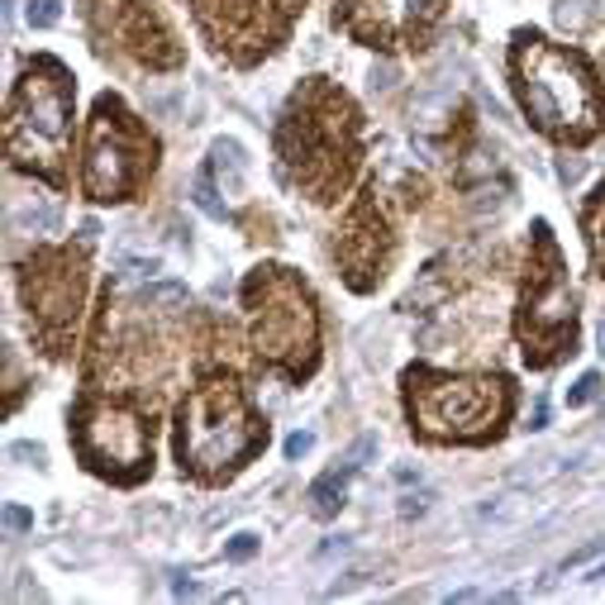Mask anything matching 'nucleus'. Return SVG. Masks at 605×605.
I'll list each match as a JSON object with an SVG mask.
<instances>
[{
    "instance_id": "28",
    "label": "nucleus",
    "mask_w": 605,
    "mask_h": 605,
    "mask_svg": "<svg viewBox=\"0 0 605 605\" xmlns=\"http://www.w3.org/2000/svg\"><path fill=\"white\" fill-rule=\"evenodd\" d=\"M348 549H353V538H344V534H339V538H329V544L320 549V558H333V553H348Z\"/></svg>"
},
{
    "instance_id": "22",
    "label": "nucleus",
    "mask_w": 605,
    "mask_h": 605,
    "mask_svg": "<svg viewBox=\"0 0 605 605\" xmlns=\"http://www.w3.org/2000/svg\"><path fill=\"white\" fill-rule=\"evenodd\" d=\"M429 506H434V491H415L401 500V519H420V515H429Z\"/></svg>"
},
{
    "instance_id": "12",
    "label": "nucleus",
    "mask_w": 605,
    "mask_h": 605,
    "mask_svg": "<svg viewBox=\"0 0 605 605\" xmlns=\"http://www.w3.org/2000/svg\"><path fill=\"white\" fill-rule=\"evenodd\" d=\"M525 510H529V496L500 491V496H487L482 506H477V519H487V525H515V519H525Z\"/></svg>"
},
{
    "instance_id": "33",
    "label": "nucleus",
    "mask_w": 605,
    "mask_h": 605,
    "mask_svg": "<svg viewBox=\"0 0 605 605\" xmlns=\"http://www.w3.org/2000/svg\"><path fill=\"white\" fill-rule=\"evenodd\" d=\"M596 248H600V262H605V224H600V234H596Z\"/></svg>"
},
{
    "instance_id": "17",
    "label": "nucleus",
    "mask_w": 605,
    "mask_h": 605,
    "mask_svg": "<svg viewBox=\"0 0 605 605\" xmlns=\"http://www.w3.org/2000/svg\"><path fill=\"white\" fill-rule=\"evenodd\" d=\"M186 305V286L181 282H153V286H143V305Z\"/></svg>"
},
{
    "instance_id": "1",
    "label": "nucleus",
    "mask_w": 605,
    "mask_h": 605,
    "mask_svg": "<svg viewBox=\"0 0 605 605\" xmlns=\"http://www.w3.org/2000/svg\"><path fill=\"white\" fill-rule=\"evenodd\" d=\"M515 72H519V91H525V106L534 110V119L553 134H591L596 129V115H600V100L587 67L562 53L544 38H519V53H515Z\"/></svg>"
},
{
    "instance_id": "21",
    "label": "nucleus",
    "mask_w": 605,
    "mask_h": 605,
    "mask_svg": "<svg viewBox=\"0 0 605 605\" xmlns=\"http://www.w3.org/2000/svg\"><path fill=\"white\" fill-rule=\"evenodd\" d=\"M253 553H258V534H234V538L224 544V558H229V562H248Z\"/></svg>"
},
{
    "instance_id": "3",
    "label": "nucleus",
    "mask_w": 605,
    "mask_h": 605,
    "mask_svg": "<svg viewBox=\"0 0 605 605\" xmlns=\"http://www.w3.org/2000/svg\"><path fill=\"white\" fill-rule=\"evenodd\" d=\"M253 444H258V425H253V415H248L243 395L229 382H210V386L186 395L181 434H177L186 467H196V472L234 467Z\"/></svg>"
},
{
    "instance_id": "8",
    "label": "nucleus",
    "mask_w": 605,
    "mask_h": 605,
    "mask_svg": "<svg viewBox=\"0 0 605 605\" xmlns=\"http://www.w3.org/2000/svg\"><path fill=\"white\" fill-rule=\"evenodd\" d=\"M81 453L91 467H106L129 477L153 457V434L143 425V415L124 410V405H96L81 425Z\"/></svg>"
},
{
    "instance_id": "19",
    "label": "nucleus",
    "mask_w": 605,
    "mask_h": 605,
    "mask_svg": "<svg viewBox=\"0 0 605 605\" xmlns=\"http://www.w3.org/2000/svg\"><path fill=\"white\" fill-rule=\"evenodd\" d=\"M596 395H600V377H596V372H587V377H577V386L568 391V405H572V410H577V405H591Z\"/></svg>"
},
{
    "instance_id": "31",
    "label": "nucleus",
    "mask_w": 605,
    "mask_h": 605,
    "mask_svg": "<svg viewBox=\"0 0 605 605\" xmlns=\"http://www.w3.org/2000/svg\"><path fill=\"white\" fill-rule=\"evenodd\" d=\"M596 344H600V353H605V315H600V324H596Z\"/></svg>"
},
{
    "instance_id": "13",
    "label": "nucleus",
    "mask_w": 605,
    "mask_h": 605,
    "mask_svg": "<svg viewBox=\"0 0 605 605\" xmlns=\"http://www.w3.org/2000/svg\"><path fill=\"white\" fill-rule=\"evenodd\" d=\"M215 172L229 177V191H239V186H243V149H239L234 138H220L215 143Z\"/></svg>"
},
{
    "instance_id": "10",
    "label": "nucleus",
    "mask_w": 605,
    "mask_h": 605,
    "mask_svg": "<svg viewBox=\"0 0 605 605\" xmlns=\"http://www.w3.org/2000/svg\"><path fill=\"white\" fill-rule=\"evenodd\" d=\"M562 329H572V291L562 282L553 248H549V272L525 296V344L529 339H558Z\"/></svg>"
},
{
    "instance_id": "6",
    "label": "nucleus",
    "mask_w": 605,
    "mask_h": 605,
    "mask_svg": "<svg viewBox=\"0 0 605 605\" xmlns=\"http://www.w3.org/2000/svg\"><path fill=\"white\" fill-rule=\"evenodd\" d=\"M153 167V149H143L138 134L115 100H100L91 134H87V196L91 200H124L138 186V177Z\"/></svg>"
},
{
    "instance_id": "29",
    "label": "nucleus",
    "mask_w": 605,
    "mask_h": 605,
    "mask_svg": "<svg viewBox=\"0 0 605 605\" xmlns=\"http://www.w3.org/2000/svg\"><path fill=\"white\" fill-rule=\"evenodd\" d=\"M544 425H549V405L538 401V405H534V415H529V429H544Z\"/></svg>"
},
{
    "instance_id": "15",
    "label": "nucleus",
    "mask_w": 605,
    "mask_h": 605,
    "mask_svg": "<svg viewBox=\"0 0 605 605\" xmlns=\"http://www.w3.org/2000/svg\"><path fill=\"white\" fill-rule=\"evenodd\" d=\"M53 224H57V210H48V205H38V210H34V205H29V210H10V229H15V234H25V229H29V234H48Z\"/></svg>"
},
{
    "instance_id": "9",
    "label": "nucleus",
    "mask_w": 605,
    "mask_h": 605,
    "mask_svg": "<svg viewBox=\"0 0 605 605\" xmlns=\"http://www.w3.org/2000/svg\"><path fill=\"white\" fill-rule=\"evenodd\" d=\"M439 5L444 0H353V15H348V25L367 34V38H405L415 29H425L439 19Z\"/></svg>"
},
{
    "instance_id": "5",
    "label": "nucleus",
    "mask_w": 605,
    "mask_h": 605,
    "mask_svg": "<svg viewBox=\"0 0 605 605\" xmlns=\"http://www.w3.org/2000/svg\"><path fill=\"white\" fill-rule=\"evenodd\" d=\"M248 310H253V344L272 363H310L315 358V310L310 296L282 272L258 277L248 291Z\"/></svg>"
},
{
    "instance_id": "20",
    "label": "nucleus",
    "mask_w": 605,
    "mask_h": 605,
    "mask_svg": "<svg viewBox=\"0 0 605 605\" xmlns=\"http://www.w3.org/2000/svg\"><path fill=\"white\" fill-rule=\"evenodd\" d=\"M158 272V258H119V277L129 282H149Z\"/></svg>"
},
{
    "instance_id": "25",
    "label": "nucleus",
    "mask_w": 605,
    "mask_h": 605,
    "mask_svg": "<svg viewBox=\"0 0 605 605\" xmlns=\"http://www.w3.org/2000/svg\"><path fill=\"white\" fill-rule=\"evenodd\" d=\"M310 448H315V434H291L286 439V457H305Z\"/></svg>"
},
{
    "instance_id": "26",
    "label": "nucleus",
    "mask_w": 605,
    "mask_h": 605,
    "mask_svg": "<svg viewBox=\"0 0 605 605\" xmlns=\"http://www.w3.org/2000/svg\"><path fill=\"white\" fill-rule=\"evenodd\" d=\"M395 87V67H372V91H391Z\"/></svg>"
},
{
    "instance_id": "14",
    "label": "nucleus",
    "mask_w": 605,
    "mask_h": 605,
    "mask_svg": "<svg viewBox=\"0 0 605 605\" xmlns=\"http://www.w3.org/2000/svg\"><path fill=\"white\" fill-rule=\"evenodd\" d=\"M596 19H600L596 0H558V25H562V29L581 34V29H591Z\"/></svg>"
},
{
    "instance_id": "4",
    "label": "nucleus",
    "mask_w": 605,
    "mask_h": 605,
    "mask_svg": "<svg viewBox=\"0 0 605 605\" xmlns=\"http://www.w3.org/2000/svg\"><path fill=\"white\" fill-rule=\"evenodd\" d=\"M510 410V391L500 377H439V382H410V415L429 434L477 439L496 429Z\"/></svg>"
},
{
    "instance_id": "11",
    "label": "nucleus",
    "mask_w": 605,
    "mask_h": 605,
    "mask_svg": "<svg viewBox=\"0 0 605 605\" xmlns=\"http://www.w3.org/2000/svg\"><path fill=\"white\" fill-rule=\"evenodd\" d=\"M372 453H377V439H372V434H363V439L339 457V467H329L320 482H310V491H305L310 515H315V519H333V515H339V510H344V500H348V482L367 467V457H372Z\"/></svg>"
},
{
    "instance_id": "7",
    "label": "nucleus",
    "mask_w": 605,
    "mask_h": 605,
    "mask_svg": "<svg viewBox=\"0 0 605 605\" xmlns=\"http://www.w3.org/2000/svg\"><path fill=\"white\" fill-rule=\"evenodd\" d=\"M81 291H87V277H81V262L72 258H38L29 262L25 277V301L29 315L38 320V333L53 344V353L67 348V333L81 315Z\"/></svg>"
},
{
    "instance_id": "16",
    "label": "nucleus",
    "mask_w": 605,
    "mask_h": 605,
    "mask_svg": "<svg viewBox=\"0 0 605 605\" xmlns=\"http://www.w3.org/2000/svg\"><path fill=\"white\" fill-rule=\"evenodd\" d=\"M191 200H196V205H200V210L210 215V220H220V215H224V205H220V196H215V181H210V172H196V177H191Z\"/></svg>"
},
{
    "instance_id": "2",
    "label": "nucleus",
    "mask_w": 605,
    "mask_h": 605,
    "mask_svg": "<svg viewBox=\"0 0 605 605\" xmlns=\"http://www.w3.org/2000/svg\"><path fill=\"white\" fill-rule=\"evenodd\" d=\"M72 138V87L57 62H34L10 100V153L25 167L57 172Z\"/></svg>"
},
{
    "instance_id": "24",
    "label": "nucleus",
    "mask_w": 605,
    "mask_h": 605,
    "mask_svg": "<svg viewBox=\"0 0 605 605\" xmlns=\"http://www.w3.org/2000/svg\"><path fill=\"white\" fill-rule=\"evenodd\" d=\"M5 529H34V515L25 510V506H5Z\"/></svg>"
},
{
    "instance_id": "27",
    "label": "nucleus",
    "mask_w": 605,
    "mask_h": 605,
    "mask_svg": "<svg viewBox=\"0 0 605 605\" xmlns=\"http://www.w3.org/2000/svg\"><path fill=\"white\" fill-rule=\"evenodd\" d=\"M10 457H34V463H44V448L38 444H10Z\"/></svg>"
},
{
    "instance_id": "32",
    "label": "nucleus",
    "mask_w": 605,
    "mask_h": 605,
    "mask_svg": "<svg viewBox=\"0 0 605 605\" xmlns=\"http://www.w3.org/2000/svg\"><path fill=\"white\" fill-rule=\"evenodd\" d=\"M587 581H591V587H596V581H605V568H591V572H587Z\"/></svg>"
},
{
    "instance_id": "18",
    "label": "nucleus",
    "mask_w": 605,
    "mask_h": 605,
    "mask_svg": "<svg viewBox=\"0 0 605 605\" xmlns=\"http://www.w3.org/2000/svg\"><path fill=\"white\" fill-rule=\"evenodd\" d=\"M62 19V0H29V25L34 29H53Z\"/></svg>"
},
{
    "instance_id": "23",
    "label": "nucleus",
    "mask_w": 605,
    "mask_h": 605,
    "mask_svg": "<svg viewBox=\"0 0 605 605\" xmlns=\"http://www.w3.org/2000/svg\"><path fill=\"white\" fill-rule=\"evenodd\" d=\"M596 553H605V538H596V544H587V549H577V553H568L562 558V572H577L581 562H591Z\"/></svg>"
},
{
    "instance_id": "30",
    "label": "nucleus",
    "mask_w": 605,
    "mask_h": 605,
    "mask_svg": "<svg viewBox=\"0 0 605 605\" xmlns=\"http://www.w3.org/2000/svg\"><path fill=\"white\" fill-rule=\"evenodd\" d=\"M482 596H487V591H477V587H457L448 600H482Z\"/></svg>"
}]
</instances>
